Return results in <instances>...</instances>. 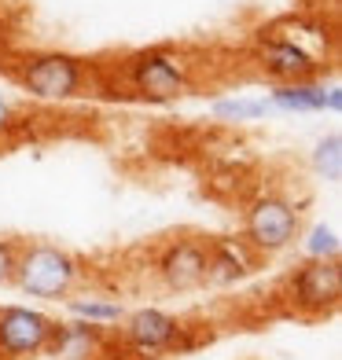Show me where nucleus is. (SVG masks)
Masks as SVG:
<instances>
[{"instance_id":"18","label":"nucleus","mask_w":342,"mask_h":360,"mask_svg":"<svg viewBox=\"0 0 342 360\" xmlns=\"http://www.w3.org/2000/svg\"><path fill=\"white\" fill-rule=\"evenodd\" d=\"M23 107L15 103V96L0 89V147H8L15 136L23 133Z\"/></svg>"},{"instance_id":"1","label":"nucleus","mask_w":342,"mask_h":360,"mask_svg":"<svg viewBox=\"0 0 342 360\" xmlns=\"http://www.w3.org/2000/svg\"><path fill=\"white\" fill-rule=\"evenodd\" d=\"M11 77L19 92L34 103H70L92 89L96 67L85 56L63 52V48H41V52H26L19 56V63H11Z\"/></svg>"},{"instance_id":"17","label":"nucleus","mask_w":342,"mask_h":360,"mask_svg":"<svg viewBox=\"0 0 342 360\" xmlns=\"http://www.w3.org/2000/svg\"><path fill=\"white\" fill-rule=\"evenodd\" d=\"M298 239H302L305 261H338V254H342V236H338L335 224L317 221V224L309 228L305 236H298Z\"/></svg>"},{"instance_id":"8","label":"nucleus","mask_w":342,"mask_h":360,"mask_svg":"<svg viewBox=\"0 0 342 360\" xmlns=\"http://www.w3.org/2000/svg\"><path fill=\"white\" fill-rule=\"evenodd\" d=\"M254 63L272 85H291V81H313L328 70V63H320L317 56H309L305 48L291 44L287 37L262 30L254 41Z\"/></svg>"},{"instance_id":"15","label":"nucleus","mask_w":342,"mask_h":360,"mask_svg":"<svg viewBox=\"0 0 342 360\" xmlns=\"http://www.w3.org/2000/svg\"><path fill=\"white\" fill-rule=\"evenodd\" d=\"M210 114L217 122H228V125H243V122H262L272 114L265 96H224V100H214L210 103Z\"/></svg>"},{"instance_id":"2","label":"nucleus","mask_w":342,"mask_h":360,"mask_svg":"<svg viewBox=\"0 0 342 360\" xmlns=\"http://www.w3.org/2000/svg\"><path fill=\"white\" fill-rule=\"evenodd\" d=\"M122 85L144 103H177L195 85V63L170 44H151L125 56Z\"/></svg>"},{"instance_id":"14","label":"nucleus","mask_w":342,"mask_h":360,"mask_svg":"<svg viewBox=\"0 0 342 360\" xmlns=\"http://www.w3.org/2000/svg\"><path fill=\"white\" fill-rule=\"evenodd\" d=\"M63 305H67L70 320H85V323H96V327H107V331H114V327L122 323V316H125L122 302L107 298V294H77L74 290Z\"/></svg>"},{"instance_id":"13","label":"nucleus","mask_w":342,"mask_h":360,"mask_svg":"<svg viewBox=\"0 0 342 360\" xmlns=\"http://www.w3.org/2000/svg\"><path fill=\"white\" fill-rule=\"evenodd\" d=\"M272 34L287 37L291 44L305 48L309 56H317L320 63H328L331 67V56H335V26L324 22L320 15H284L280 22L269 26Z\"/></svg>"},{"instance_id":"12","label":"nucleus","mask_w":342,"mask_h":360,"mask_svg":"<svg viewBox=\"0 0 342 360\" xmlns=\"http://www.w3.org/2000/svg\"><path fill=\"white\" fill-rule=\"evenodd\" d=\"M206 250H210V272H206V283L214 287H232L243 283L247 276L258 269V257L247 239L243 236H217V239H206Z\"/></svg>"},{"instance_id":"16","label":"nucleus","mask_w":342,"mask_h":360,"mask_svg":"<svg viewBox=\"0 0 342 360\" xmlns=\"http://www.w3.org/2000/svg\"><path fill=\"white\" fill-rule=\"evenodd\" d=\"M309 169H313V176L324 180V184H338L342 180V133L338 129L324 133L313 143V151H309Z\"/></svg>"},{"instance_id":"20","label":"nucleus","mask_w":342,"mask_h":360,"mask_svg":"<svg viewBox=\"0 0 342 360\" xmlns=\"http://www.w3.org/2000/svg\"><path fill=\"white\" fill-rule=\"evenodd\" d=\"M4 59H8V44H4V37H0V67H4Z\"/></svg>"},{"instance_id":"7","label":"nucleus","mask_w":342,"mask_h":360,"mask_svg":"<svg viewBox=\"0 0 342 360\" xmlns=\"http://www.w3.org/2000/svg\"><path fill=\"white\" fill-rule=\"evenodd\" d=\"M56 335V316L34 305H0V360H37Z\"/></svg>"},{"instance_id":"11","label":"nucleus","mask_w":342,"mask_h":360,"mask_svg":"<svg viewBox=\"0 0 342 360\" xmlns=\"http://www.w3.org/2000/svg\"><path fill=\"white\" fill-rule=\"evenodd\" d=\"M114 346V331L107 327H96L85 320H56V335L48 342L44 356L56 360H100L107 356V349Z\"/></svg>"},{"instance_id":"4","label":"nucleus","mask_w":342,"mask_h":360,"mask_svg":"<svg viewBox=\"0 0 342 360\" xmlns=\"http://www.w3.org/2000/svg\"><path fill=\"white\" fill-rule=\"evenodd\" d=\"M302 236V210L280 191H258L243 206V239L258 257H272L295 247Z\"/></svg>"},{"instance_id":"5","label":"nucleus","mask_w":342,"mask_h":360,"mask_svg":"<svg viewBox=\"0 0 342 360\" xmlns=\"http://www.w3.org/2000/svg\"><path fill=\"white\" fill-rule=\"evenodd\" d=\"M181 331H184L181 316H173L158 305H144L122 316V323L114 327V342H118V349L140 360H155V356H177Z\"/></svg>"},{"instance_id":"6","label":"nucleus","mask_w":342,"mask_h":360,"mask_svg":"<svg viewBox=\"0 0 342 360\" xmlns=\"http://www.w3.org/2000/svg\"><path fill=\"white\" fill-rule=\"evenodd\" d=\"M287 302L298 316H328L342 302V265L338 261H302L287 276Z\"/></svg>"},{"instance_id":"3","label":"nucleus","mask_w":342,"mask_h":360,"mask_svg":"<svg viewBox=\"0 0 342 360\" xmlns=\"http://www.w3.org/2000/svg\"><path fill=\"white\" fill-rule=\"evenodd\" d=\"M85 280V265L74 257L67 247L56 243H26L19 247V261H15V287L26 298L37 302H67L70 294Z\"/></svg>"},{"instance_id":"19","label":"nucleus","mask_w":342,"mask_h":360,"mask_svg":"<svg viewBox=\"0 0 342 360\" xmlns=\"http://www.w3.org/2000/svg\"><path fill=\"white\" fill-rule=\"evenodd\" d=\"M15 261H19V243L0 239V287L15 283Z\"/></svg>"},{"instance_id":"9","label":"nucleus","mask_w":342,"mask_h":360,"mask_svg":"<svg viewBox=\"0 0 342 360\" xmlns=\"http://www.w3.org/2000/svg\"><path fill=\"white\" fill-rule=\"evenodd\" d=\"M206 272H210V250H206V239H195V236L170 239L155 257L158 283L173 294H191L206 287Z\"/></svg>"},{"instance_id":"10","label":"nucleus","mask_w":342,"mask_h":360,"mask_svg":"<svg viewBox=\"0 0 342 360\" xmlns=\"http://www.w3.org/2000/svg\"><path fill=\"white\" fill-rule=\"evenodd\" d=\"M265 100L272 114H338L342 85L338 81H324V77L291 81V85H272Z\"/></svg>"}]
</instances>
